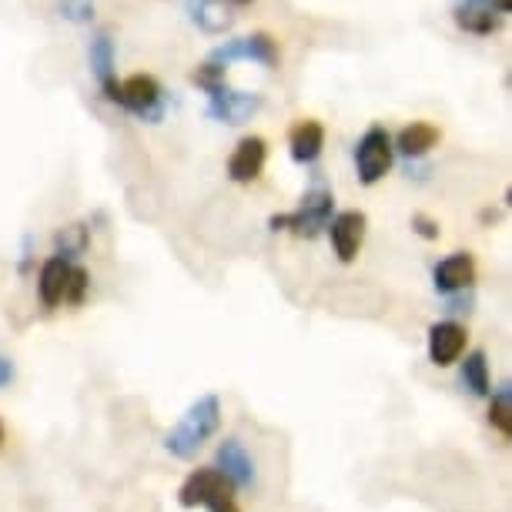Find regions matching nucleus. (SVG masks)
I'll return each mask as SVG.
<instances>
[{
	"instance_id": "nucleus-8",
	"label": "nucleus",
	"mask_w": 512,
	"mask_h": 512,
	"mask_svg": "<svg viewBox=\"0 0 512 512\" xmlns=\"http://www.w3.org/2000/svg\"><path fill=\"white\" fill-rule=\"evenodd\" d=\"M512 11V0H456L452 7V21L459 31L489 37L499 31L502 17Z\"/></svg>"
},
{
	"instance_id": "nucleus-1",
	"label": "nucleus",
	"mask_w": 512,
	"mask_h": 512,
	"mask_svg": "<svg viewBox=\"0 0 512 512\" xmlns=\"http://www.w3.org/2000/svg\"><path fill=\"white\" fill-rule=\"evenodd\" d=\"M228 67L225 64H215V61H205L195 67L191 81L198 84L201 91L208 94V114L221 124H245L262 111V94L255 91H238L228 84L225 77Z\"/></svg>"
},
{
	"instance_id": "nucleus-5",
	"label": "nucleus",
	"mask_w": 512,
	"mask_h": 512,
	"mask_svg": "<svg viewBox=\"0 0 512 512\" xmlns=\"http://www.w3.org/2000/svg\"><path fill=\"white\" fill-rule=\"evenodd\" d=\"M392 134L382 128V124H372L369 131L362 134L359 144H355V171H359V181L365 188L379 185V181L392 171Z\"/></svg>"
},
{
	"instance_id": "nucleus-23",
	"label": "nucleus",
	"mask_w": 512,
	"mask_h": 512,
	"mask_svg": "<svg viewBox=\"0 0 512 512\" xmlns=\"http://www.w3.org/2000/svg\"><path fill=\"white\" fill-rule=\"evenodd\" d=\"M61 14L71 17V21H91L94 0H61Z\"/></svg>"
},
{
	"instance_id": "nucleus-27",
	"label": "nucleus",
	"mask_w": 512,
	"mask_h": 512,
	"mask_svg": "<svg viewBox=\"0 0 512 512\" xmlns=\"http://www.w3.org/2000/svg\"><path fill=\"white\" fill-rule=\"evenodd\" d=\"M4 439H7V432H4V422H0V446H4Z\"/></svg>"
},
{
	"instance_id": "nucleus-24",
	"label": "nucleus",
	"mask_w": 512,
	"mask_h": 512,
	"mask_svg": "<svg viewBox=\"0 0 512 512\" xmlns=\"http://www.w3.org/2000/svg\"><path fill=\"white\" fill-rule=\"evenodd\" d=\"M412 231L419 238L425 241H436L442 235V228H439V221L436 218H429V215H412Z\"/></svg>"
},
{
	"instance_id": "nucleus-21",
	"label": "nucleus",
	"mask_w": 512,
	"mask_h": 512,
	"mask_svg": "<svg viewBox=\"0 0 512 512\" xmlns=\"http://www.w3.org/2000/svg\"><path fill=\"white\" fill-rule=\"evenodd\" d=\"M57 251L54 255H64V258H74V255H81L84 245H88V231H84L81 225H71V228H64V231H57Z\"/></svg>"
},
{
	"instance_id": "nucleus-9",
	"label": "nucleus",
	"mask_w": 512,
	"mask_h": 512,
	"mask_svg": "<svg viewBox=\"0 0 512 512\" xmlns=\"http://www.w3.org/2000/svg\"><path fill=\"white\" fill-rule=\"evenodd\" d=\"M365 228H369V218L365 211H342V215H332L328 221V235H332V248L342 265H352L362 251L365 241Z\"/></svg>"
},
{
	"instance_id": "nucleus-12",
	"label": "nucleus",
	"mask_w": 512,
	"mask_h": 512,
	"mask_svg": "<svg viewBox=\"0 0 512 512\" xmlns=\"http://www.w3.org/2000/svg\"><path fill=\"white\" fill-rule=\"evenodd\" d=\"M432 282H436V292L442 295H456V292H466L476 282V258L469 251H456V255L442 258L432 272Z\"/></svg>"
},
{
	"instance_id": "nucleus-17",
	"label": "nucleus",
	"mask_w": 512,
	"mask_h": 512,
	"mask_svg": "<svg viewBox=\"0 0 512 512\" xmlns=\"http://www.w3.org/2000/svg\"><path fill=\"white\" fill-rule=\"evenodd\" d=\"M88 54H91V71H94V77H98L101 91L108 94V101L118 104L121 81H118V74H114V41H111V34H98V37H94Z\"/></svg>"
},
{
	"instance_id": "nucleus-13",
	"label": "nucleus",
	"mask_w": 512,
	"mask_h": 512,
	"mask_svg": "<svg viewBox=\"0 0 512 512\" xmlns=\"http://www.w3.org/2000/svg\"><path fill=\"white\" fill-rule=\"evenodd\" d=\"M215 469H221L225 476L235 482V489H251L258 479L255 459L248 456V449L238 439H225L215 452Z\"/></svg>"
},
{
	"instance_id": "nucleus-22",
	"label": "nucleus",
	"mask_w": 512,
	"mask_h": 512,
	"mask_svg": "<svg viewBox=\"0 0 512 512\" xmlns=\"http://www.w3.org/2000/svg\"><path fill=\"white\" fill-rule=\"evenodd\" d=\"M88 288H91V275L84 272V268H71V278H67V292H64V302H71V305H81L84 302V295H88Z\"/></svg>"
},
{
	"instance_id": "nucleus-3",
	"label": "nucleus",
	"mask_w": 512,
	"mask_h": 512,
	"mask_svg": "<svg viewBox=\"0 0 512 512\" xmlns=\"http://www.w3.org/2000/svg\"><path fill=\"white\" fill-rule=\"evenodd\" d=\"M178 502L185 509L205 506L208 512H241L238 499H235V482H231L225 472L215 469V466H205V469L191 472V476L181 482Z\"/></svg>"
},
{
	"instance_id": "nucleus-11",
	"label": "nucleus",
	"mask_w": 512,
	"mask_h": 512,
	"mask_svg": "<svg viewBox=\"0 0 512 512\" xmlns=\"http://www.w3.org/2000/svg\"><path fill=\"white\" fill-rule=\"evenodd\" d=\"M265 161H268V144H265V138H258V134H248V138H241L235 144V151H231V158H228V178L235 181V185H251V181L262 178Z\"/></svg>"
},
{
	"instance_id": "nucleus-19",
	"label": "nucleus",
	"mask_w": 512,
	"mask_h": 512,
	"mask_svg": "<svg viewBox=\"0 0 512 512\" xmlns=\"http://www.w3.org/2000/svg\"><path fill=\"white\" fill-rule=\"evenodd\" d=\"M462 385L476 395V399H486L492 382H489V362H486V352H469L466 362H462Z\"/></svg>"
},
{
	"instance_id": "nucleus-15",
	"label": "nucleus",
	"mask_w": 512,
	"mask_h": 512,
	"mask_svg": "<svg viewBox=\"0 0 512 512\" xmlns=\"http://www.w3.org/2000/svg\"><path fill=\"white\" fill-rule=\"evenodd\" d=\"M71 258L64 255H51L41 265V275H37V295H41L44 308H57L64 302L67 292V278H71Z\"/></svg>"
},
{
	"instance_id": "nucleus-10",
	"label": "nucleus",
	"mask_w": 512,
	"mask_h": 512,
	"mask_svg": "<svg viewBox=\"0 0 512 512\" xmlns=\"http://www.w3.org/2000/svg\"><path fill=\"white\" fill-rule=\"evenodd\" d=\"M466 328H462L459 322H452V318H446V322H436L429 328V338H425V349H429V362L439 365V369H449V365H456L462 359V352H466Z\"/></svg>"
},
{
	"instance_id": "nucleus-14",
	"label": "nucleus",
	"mask_w": 512,
	"mask_h": 512,
	"mask_svg": "<svg viewBox=\"0 0 512 512\" xmlns=\"http://www.w3.org/2000/svg\"><path fill=\"white\" fill-rule=\"evenodd\" d=\"M288 151H292L295 164H315L318 158H322V151H325L322 121H315V118L295 121L292 131H288Z\"/></svg>"
},
{
	"instance_id": "nucleus-7",
	"label": "nucleus",
	"mask_w": 512,
	"mask_h": 512,
	"mask_svg": "<svg viewBox=\"0 0 512 512\" xmlns=\"http://www.w3.org/2000/svg\"><path fill=\"white\" fill-rule=\"evenodd\" d=\"M208 61L215 64H235V61H255L262 67H278L282 54H278V41L272 34L258 31V34H248V37H235V41H225L221 47L211 51Z\"/></svg>"
},
{
	"instance_id": "nucleus-2",
	"label": "nucleus",
	"mask_w": 512,
	"mask_h": 512,
	"mask_svg": "<svg viewBox=\"0 0 512 512\" xmlns=\"http://www.w3.org/2000/svg\"><path fill=\"white\" fill-rule=\"evenodd\" d=\"M218 425H221V399L218 395H201L198 402L188 405V412L181 415L175 429L168 432L164 449L181 462L195 459L205 449V442L218 432Z\"/></svg>"
},
{
	"instance_id": "nucleus-18",
	"label": "nucleus",
	"mask_w": 512,
	"mask_h": 512,
	"mask_svg": "<svg viewBox=\"0 0 512 512\" xmlns=\"http://www.w3.org/2000/svg\"><path fill=\"white\" fill-rule=\"evenodd\" d=\"M442 141V134L436 124H429V121H412V124H405V128L395 134V141H392V148L405 154V158H425L436 144Z\"/></svg>"
},
{
	"instance_id": "nucleus-6",
	"label": "nucleus",
	"mask_w": 512,
	"mask_h": 512,
	"mask_svg": "<svg viewBox=\"0 0 512 512\" xmlns=\"http://www.w3.org/2000/svg\"><path fill=\"white\" fill-rule=\"evenodd\" d=\"M118 104L124 111H131L134 118L158 124L164 118V88L151 74H131L128 81H121Z\"/></svg>"
},
{
	"instance_id": "nucleus-16",
	"label": "nucleus",
	"mask_w": 512,
	"mask_h": 512,
	"mask_svg": "<svg viewBox=\"0 0 512 512\" xmlns=\"http://www.w3.org/2000/svg\"><path fill=\"white\" fill-rule=\"evenodd\" d=\"M188 14L191 24L198 27L201 34H225L231 24H235V11H231L228 0H188Z\"/></svg>"
},
{
	"instance_id": "nucleus-4",
	"label": "nucleus",
	"mask_w": 512,
	"mask_h": 512,
	"mask_svg": "<svg viewBox=\"0 0 512 512\" xmlns=\"http://www.w3.org/2000/svg\"><path fill=\"white\" fill-rule=\"evenodd\" d=\"M332 215H335V195L325 188H312V191H305V198L298 201V208L268 218V228L292 231L298 238H315L328 228Z\"/></svg>"
},
{
	"instance_id": "nucleus-20",
	"label": "nucleus",
	"mask_w": 512,
	"mask_h": 512,
	"mask_svg": "<svg viewBox=\"0 0 512 512\" xmlns=\"http://www.w3.org/2000/svg\"><path fill=\"white\" fill-rule=\"evenodd\" d=\"M489 422L492 429H499L502 436L512 439V385H499L492 392V402H489Z\"/></svg>"
},
{
	"instance_id": "nucleus-26",
	"label": "nucleus",
	"mask_w": 512,
	"mask_h": 512,
	"mask_svg": "<svg viewBox=\"0 0 512 512\" xmlns=\"http://www.w3.org/2000/svg\"><path fill=\"white\" fill-rule=\"evenodd\" d=\"M228 4H231V7H248L251 0H228Z\"/></svg>"
},
{
	"instance_id": "nucleus-25",
	"label": "nucleus",
	"mask_w": 512,
	"mask_h": 512,
	"mask_svg": "<svg viewBox=\"0 0 512 512\" xmlns=\"http://www.w3.org/2000/svg\"><path fill=\"white\" fill-rule=\"evenodd\" d=\"M14 362L11 359H7V355H0V389H7V385H11L14 382Z\"/></svg>"
}]
</instances>
